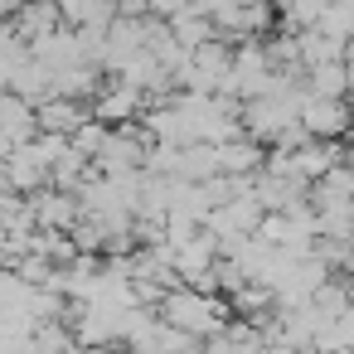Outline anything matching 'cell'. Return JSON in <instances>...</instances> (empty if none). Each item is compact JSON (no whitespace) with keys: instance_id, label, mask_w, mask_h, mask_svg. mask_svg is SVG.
Masks as SVG:
<instances>
[{"instance_id":"obj_1","label":"cell","mask_w":354,"mask_h":354,"mask_svg":"<svg viewBox=\"0 0 354 354\" xmlns=\"http://www.w3.org/2000/svg\"><path fill=\"white\" fill-rule=\"evenodd\" d=\"M160 320L209 344L214 335L228 330V306H223V296H199V291H189V286H175V291L160 301Z\"/></svg>"},{"instance_id":"obj_2","label":"cell","mask_w":354,"mask_h":354,"mask_svg":"<svg viewBox=\"0 0 354 354\" xmlns=\"http://www.w3.org/2000/svg\"><path fill=\"white\" fill-rule=\"evenodd\" d=\"M151 107H146V93H136V88H127V83H112L97 102H93V117L102 122V127H131V122H141Z\"/></svg>"},{"instance_id":"obj_3","label":"cell","mask_w":354,"mask_h":354,"mask_svg":"<svg viewBox=\"0 0 354 354\" xmlns=\"http://www.w3.org/2000/svg\"><path fill=\"white\" fill-rule=\"evenodd\" d=\"M30 204H35V223H39V233H73V228L83 223V204H78V194L44 189V194H35Z\"/></svg>"},{"instance_id":"obj_4","label":"cell","mask_w":354,"mask_h":354,"mask_svg":"<svg viewBox=\"0 0 354 354\" xmlns=\"http://www.w3.org/2000/svg\"><path fill=\"white\" fill-rule=\"evenodd\" d=\"M301 127H306L310 141H335L349 127V107L344 102H330V97H306L301 102Z\"/></svg>"},{"instance_id":"obj_5","label":"cell","mask_w":354,"mask_h":354,"mask_svg":"<svg viewBox=\"0 0 354 354\" xmlns=\"http://www.w3.org/2000/svg\"><path fill=\"white\" fill-rule=\"evenodd\" d=\"M35 117H39V131L44 136H68V141L93 122V112L83 102H68V97H49L44 107H35Z\"/></svg>"},{"instance_id":"obj_6","label":"cell","mask_w":354,"mask_h":354,"mask_svg":"<svg viewBox=\"0 0 354 354\" xmlns=\"http://www.w3.org/2000/svg\"><path fill=\"white\" fill-rule=\"evenodd\" d=\"M44 185H49V170L35 160V151L30 146H20L15 156H10V165H6V189L10 194H44Z\"/></svg>"},{"instance_id":"obj_7","label":"cell","mask_w":354,"mask_h":354,"mask_svg":"<svg viewBox=\"0 0 354 354\" xmlns=\"http://www.w3.org/2000/svg\"><path fill=\"white\" fill-rule=\"evenodd\" d=\"M112 354H136V349H112Z\"/></svg>"}]
</instances>
